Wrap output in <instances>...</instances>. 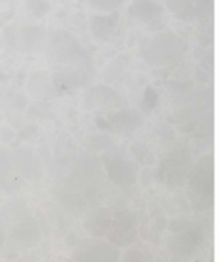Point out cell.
Here are the masks:
<instances>
[{"instance_id":"3","label":"cell","mask_w":219,"mask_h":262,"mask_svg":"<svg viewBox=\"0 0 219 262\" xmlns=\"http://www.w3.org/2000/svg\"><path fill=\"white\" fill-rule=\"evenodd\" d=\"M169 237L167 238V247L173 255L189 258L199 252L204 246L207 235L205 229L192 220H172L167 224Z\"/></svg>"},{"instance_id":"31","label":"cell","mask_w":219,"mask_h":262,"mask_svg":"<svg viewBox=\"0 0 219 262\" xmlns=\"http://www.w3.org/2000/svg\"><path fill=\"white\" fill-rule=\"evenodd\" d=\"M14 10H7V12L0 13V27H5L14 18Z\"/></svg>"},{"instance_id":"13","label":"cell","mask_w":219,"mask_h":262,"mask_svg":"<svg viewBox=\"0 0 219 262\" xmlns=\"http://www.w3.org/2000/svg\"><path fill=\"white\" fill-rule=\"evenodd\" d=\"M12 238L27 247H33L41 241V230L32 217H23L12 228Z\"/></svg>"},{"instance_id":"20","label":"cell","mask_w":219,"mask_h":262,"mask_svg":"<svg viewBox=\"0 0 219 262\" xmlns=\"http://www.w3.org/2000/svg\"><path fill=\"white\" fill-rule=\"evenodd\" d=\"M167 9L177 18L185 22H195L200 19V14L195 7L194 0H164Z\"/></svg>"},{"instance_id":"21","label":"cell","mask_w":219,"mask_h":262,"mask_svg":"<svg viewBox=\"0 0 219 262\" xmlns=\"http://www.w3.org/2000/svg\"><path fill=\"white\" fill-rule=\"evenodd\" d=\"M131 151L135 155L136 160L144 166H151L154 163H155V156H154L153 151L150 150L149 147H146L145 145L140 142L132 143L131 146Z\"/></svg>"},{"instance_id":"15","label":"cell","mask_w":219,"mask_h":262,"mask_svg":"<svg viewBox=\"0 0 219 262\" xmlns=\"http://www.w3.org/2000/svg\"><path fill=\"white\" fill-rule=\"evenodd\" d=\"M167 217L158 205H150V215L141 227V235L148 241H158L167 229Z\"/></svg>"},{"instance_id":"16","label":"cell","mask_w":219,"mask_h":262,"mask_svg":"<svg viewBox=\"0 0 219 262\" xmlns=\"http://www.w3.org/2000/svg\"><path fill=\"white\" fill-rule=\"evenodd\" d=\"M113 220V212L108 207H97L90 212L85 220L84 228L92 237L102 238L107 234Z\"/></svg>"},{"instance_id":"29","label":"cell","mask_w":219,"mask_h":262,"mask_svg":"<svg viewBox=\"0 0 219 262\" xmlns=\"http://www.w3.org/2000/svg\"><path fill=\"white\" fill-rule=\"evenodd\" d=\"M15 138V132L10 127H0V142L3 143H10L12 141H14Z\"/></svg>"},{"instance_id":"27","label":"cell","mask_w":219,"mask_h":262,"mask_svg":"<svg viewBox=\"0 0 219 262\" xmlns=\"http://www.w3.org/2000/svg\"><path fill=\"white\" fill-rule=\"evenodd\" d=\"M155 132L158 133L162 138H164V140H172V138H174V136H176V132H174L173 128H172L171 125L166 124V123H162L158 127H155Z\"/></svg>"},{"instance_id":"7","label":"cell","mask_w":219,"mask_h":262,"mask_svg":"<svg viewBox=\"0 0 219 262\" xmlns=\"http://www.w3.org/2000/svg\"><path fill=\"white\" fill-rule=\"evenodd\" d=\"M107 174L115 186L123 189L132 187L137 181V171L133 163L122 156H113L107 163Z\"/></svg>"},{"instance_id":"23","label":"cell","mask_w":219,"mask_h":262,"mask_svg":"<svg viewBox=\"0 0 219 262\" xmlns=\"http://www.w3.org/2000/svg\"><path fill=\"white\" fill-rule=\"evenodd\" d=\"M25 5L28 14L37 19L45 17L50 10V4L48 0H25Z\"/></svg>"},{"instance_id":"5","label":"cell","mask_w":219,"mask_h":262,"mask_svg":"<svg viewBox=\"0 0 219 262\" xmlns=\"http://www.w3.org/2000/svg\"><path fill=\"white\" fill-rule=\"evenodd\" d=\"M107 238L118 248L130 247L138 235L137 217L128 210H121L113 214L112 224L107 232Z\"/></svg>"},{"instance_id":"12","label":"cell","mask_w":219,"mask_h":262,"mask_svg":"<svg viewBox=\"0 0 219 262\" xmlns=\"http://www.w3.org/2000/svg\"><path fill=\"white\" fill-rule=\"evenodd\" d=\"M164 8L154 0H133L128 7V14L133 20L143 25H150L163 17Z\"/></svg>"},{"instance_id":"25","label":"cell","mask_w":219,"mask_h":262,"mask_svg":"<svg viewBox=\"0 0 219 262\" xmlns=\"http://www.w3.org/2000/svg\"><path fill=\"white\" fill-rule=\"evenodd\" d=\"M86 2L92 9H97L100 12H113L122 7L125 0H86Z\"/></svg>"},{"instance_id":"26","label":"cell","mask_w":219,"mask_h":262,"mask_svg":"<svg viewBox=\"0 0 219 262\" xmlns=\"http://www.w3.org/2000/svg\"><path fill=\"white\" fill-rule=\"evenodd\" d=\"M112 140L109 137H105V136H90L86 140V146L90 150L94 151H100L108 148L112 146Z\"/></svg>"},{"instance_id":"33","label":"cell","mask_w":219,"mask_h":262,"mask_svg":"<svg viewBox=\"0 0 219 262\" xmlns=\"http://www.w3.org/2000/svg\"><path fill=\"white\" fill-rule=\"evenodd\" d=\"M4 241H5V237H4V233H3V230L0 229V250H2L3 245H4Z\"/></svg>"},{"instance_id":"24","label":"cell","mask_w":219,"mask_h":262,"mask_svg":"<svg viewBox=\"0 0 219 262\" xmlns=\"http://www.w3.org/2000/svg\"><path fill=\"white\" fill-rule=\"evenodd\" d=\"M159 101V94L154 87L148 86L144 91V96H143V110L146 113V114H150L154 109L156 107Z\"/></svg>"},{"instance_id":"30","label":"cell","mask_w":219,"mask_h":262,"mask_svg":"<svg viewBox=\"0 0 219 262\" xmlns=\"http://www.w3.org/2000/svg\"><path fill=\"white\" fill-rule=\"evenodd\" d=\"M36 132H37V127H36V125H27L26 128H22V130H21L19 135H18V138H19V140H28V138L32 137Z\"/></svg>"},{"instance_id":"17","label":"cell","mask_w":219,"mask_h":262,"mask_svg":"<svg viewBox=\"0 0 219 262\" xmlns=\"http://www.w3.org/2000/svg\"><path fill=\"white\" fill-rule=\"evenodd\" d=\"M45 31L38 26H23L15 32L14 31V48L21 53H32L43 40Z\"/></svg>"},{"instance_id":"28","label":"cell","mask_w":219,"mask_h":262,"mask_svg":"<svg viewBox=\"0 0 219 262\" xmlns=\"http://www.w3.org/2000/svg\"><path fill=\"white\" fill-rule=\"evenodd\" d=\"M195 7L199 12L200 18H204L208 15V9H210L213 5V0H194Z\"/></svg>"},{"instance_id":"11","label":"cell","mask_w":219,"mask_h":262,"mask_svg":"<svg viewBox=\"0 0 219 262\" xmlns=\"http://www.w3.org/2000/svg\"><path fill=\"white\" fill-rule=\"evenodd\" d=\"M118 22L120 13L114 10L110 14H94L89 19L90 32L95 40L104 42L114 35Z\"/></svg>"},{"instance_id":"10","label":"cell","mask_w":219,"mask_h":262,"mask_svg":"<svg viewBox=\"0 0 219 262\" xmlns=\"http://www.w3.org/2000/svg\"><path fill=\"white\" fill-rule=\"evenodd\" d=\"M73 258L77 261H120L121 252L114 245L95 242L82 246Z\"/></svg>"},{"instance_id":"14","label":"cell","mask_w":219,"mask_h":262,"mask_svg":"<svg viewBox=\"0 0 219 262\" xmlns=\"http://www.w3.org/2000/svg\"><path fill=\"white\" fill-rule=\"evenodd\" d=\"M55 84L48 72L35 71L28 78L27 91L36 100L50 99L55 94Z\"/></svg>"},{"instance_id":"6","label":"cell","mask_w":219,"mask_h":262,"mask_svg":"<svg viewBox=\"0 0 219 262\" xmlns=\"http://www.w3.org/2000/svg\"><path fill=\"white\" fill-rule=\"evenodd\" d=\"M54 58L61 64H74L86 60V53L79 41L67 30H56L51 36Z\"/></svg>"},{"instance_id":"8","label":"cell","mask_w":219,"mask_h":262,"mask_svg":"<svg viewBox=\"0 0 219 262\" xmlns=\"http://www.w3.org/2000/svg\"><path fill=\"white\" fill-rule=\"evenodd\" d=\"M107 120L112 130L118 133L136 132L145 124L144 115L138 110L131 109V107L109 112Z\"/></svg>"},{"instance_id":"22","label":"cell","mask_w":219,"mask_h":262,"mask_svg":"<svg viewBox=\"0 0 219 262\" xmlns=\"http://www.w3.org/2000/svg\"><path fill=\"white\" fill-rule=\"evenodd\" d=\"M123 261H151L154 257L151 256L150 250L145 245H136L125 253Z\"/></svg>"},{"instance_id":"32","label":"cell","mask_w":219,"mask_h":262,"mask_svg":"<svg viewBox=\"0 0 219 262\" xmlns=\"http://www.w3.org/2000/svg\"><path fill=\"white\" fill-rule=\"evenodd\" d=\"M95 124H96V127L99 128V129H109L112 130V128H110V124L108 123V120L105 119V118H102V117H97L96 119H95Z\"/></svg>"},{"instance_id":"2","label":"cell","mask_w":219,"mask_h":262,"mask_svg":"<svg viewBox=\"0 0 219 262\" xmlns=\"http://www.w3.org/2000/svg\"><path fill=\"white\" fill-rule=\"evenodd\" d=\"M189 50L186 41L172 31L156 33L141 45V56L151 66H167L182 60Z\"/></svg>"},{"instance_id":"1","label":"cell","mask_w":219,"mask_h":262,"mask_svg":"<svg viewBox=\"0 0 219 262\" xmlns=\"http://www.w3.org/2000/svg\"><path fill=\"white\" fill-rule=\"evenodd\" d=\"M186 197L196 212L207 211L214 201V161L205 155L194 166L186 182Z\"/></svg>"},{"instance_id":"9","label":"cell","mask_w":219,"mask_h":262,"mask_svg":"<svg viewBox=\"0 0 219 262\" xmlns=\"http://www.w3.org/2000/svg\"><path fill=\"white\" fill-rule=\"evenodd\" d=\"M82 102H84V107L86 110H94L97 107L104 109V107L115 106L117 104H121L122 100H121L118 92L112 87L105 86V84H97L85 92L82 96Z\"/></svg>"},{"instance_id":"4","label":"cell","mask_w":219,"mask_h":262,"mask_svg":"<svg viewBox=\"0 0 219 262\" xmlns=\"http://www.w3.org/2000/svg\"><path fill=\"white\" fill-rule=\"evenodd\" d=\"M194 169L192 158L184 148H174L161 159L156 177L164 186L180 188L185 186Z\"/></svg>"},{"instance_id":"18","label":"cell","mask_w":219,"mask_h":262,"mask_svg":"<svg viewBox=\"0 0 219 262\" xmlns=\"http://www.w3.org/2000/svg\"><path fill=\"white\" fill-rule=\"evenodd\" d=\"M13 164L18 173L22 174L26 179H35L36 174H40L38 159L31 148H19L13 156Z\"/></svg>"},{"instance_id":"19","label":"cell","mask_w":219,"mask_h":262,"mask_svg":"<svg viewBox=\"0 0 219 262\" xmlns=\"http://www.w3.org/2000/svg\"><path fill=\"white\" fill-rule=\"evenodd\" d=\"M13 155L0 150V192H14L18 187V179L14 176Z\"/></svg>"}]
</instances>
